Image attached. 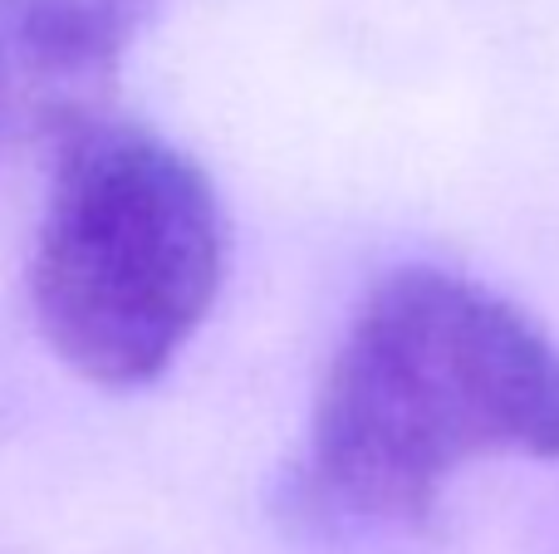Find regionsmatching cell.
I'll use <instances>...</instances> for the list:
<instances>
[{"mask_svg": "<svg viewBox=\"0 0 559 554\" xmlns=\"http://www.w3.org/2000/svg\"><path fill=\"white\" fill-rule=\"evenodd\" d=\"M157 0H0V157L104 123Z\"/></svg>", "mask_w": 559, "mask_h": 554, "instance_id": "obj_3", "label": "cell"}, {"mask_svg": "<svg viewBox=\"0 0 559 554\" xmlns=\"http://www.w3.org/2000/svg\"><path fill=\"white\" fill-rule=\"evenodd\" d=\"M226 270L216 186L147 128L98 123L59 153L29 255V304L59 363L98 388L153 383Z\"/></svg>", "mask_w": 559, "mask_h": 554, "instance_id": "obj_2", "label": "cell"}, {"mask_svg": "<svg viewBox=\"0 0 559 554\" xmlns=\"http://www.w3.org/2000/svg\"><path fill=\"white\" fill-rule=\"evenodd\" d=\"M486 457H559V349L462 275L393 270L324 373L299 506L348 526H423L447 481Z\"/></svg>", "mask_w": 559, "mask_h": 554, "instance_id": "obj_1", "label": "cell"}]
</instances>
